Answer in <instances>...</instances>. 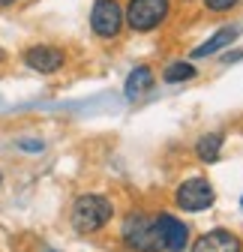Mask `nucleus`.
<instances>
[{"label": "nucleus", "instance_id": "1", "mask_svg": "<svg viewBox=\"0 0 243 252\" xmlns=\"http://www.w3.org/2000/svg\"><path fill=\"white\" fill-rule=\"evenodd\" d=\"M114 216V207L102 195H78L72 204V228L78 234H96L99 228L108 225Z\"/></svg>", "mask_w": 243, "mask_h": 252}, {"label": "nucleus", "instance_id": "2", "mask_svg": "<svg viewBox=\"0 0 243 252\" xmlns=\"http://www.w3.org/2000/svg\"><path fill=\"white\" fill-rule=\"evenodd\" d=\"M120 234H123L126 246L135 249V252H162V237H159V228H156V219L147 216L141 210H132L126 219H123V228H120Z\"/></svg>", "mask_w": 243, "mask_h": 252}, {"label": "nucleus", "instance_id": "3", "mask_svg": "<svg viewBox=\"0 0 243 252\" xmlns=\"http://www.w3.org/2000/svg\"><path fill=\"white\" fill-rule=\"evenodd\" d=\"M168 9H171V0H129L123 21L138 33H147V30H156L165 21Z\"/></svg>", "mask_w": 243, "mask_h": 252}, {"label": "nucleus", "instance_id": "4", "mask_svg": "<svg viewBox=\"0 0 243 252\" xmlns=\"http://www.w3.org/2000/svg\"><path fill=\"white\" fill-rule=\"evenodd\" d=\"M174 201H177L180 210L195 213V210H207L210 204H213V201H216V192H213V186H210V180H204V177H189V180H183V183L177 186Z\"/></svg>", "mask_w": 243, "mask_h": 252}, {"label": "nucleus", "instance_id": "5", "mask_svg": "<svg viewBox=\"0 0 243 252\" xmlns=\"http://www.w3.org/2000/svg\"><path fill=\"white\" fill-rule=\"evenodd\" d=\"M123 9H120L117 0H96L93 12H90V27L93 33L102 39H114L120 30H123Z\"/></svg>", "mask_w": 243, "mask_h": 252}, {"label": "nucleus", "instance_id": "6", "mask_svg": "<svg viewBox=\"0 0 243 252\" xmlns=\"http://www.w3.org/2000/svg\"><path fill=\"white\" fill-rule=\"evenodd\" d=\"M153 219H156L162 246H165L168 252H183L186 243H189V228H186V222H180V219L171 216V213H156Z\"/></svg>", "mask_w": 243, "mask_h": 252}, {"label": "nucleus", "instance_id": "7", "mask_svg": "<svg viewBox=\"0 0 243 252\" xmlns=\"http://www.w3.org/2000/svg\"><path fill=\"white\" fill-rule=\"evenodd\" d=\"M24 63L33 72H42V75H51L63 66V51L54 48V45H30L24 51Z\"/></svg>", "mask_w": 243, "mask_h": 252}, {"label": "nucleus", "instance_id": "8", "mask_svg": "<svg viewBox=\"0 0 243 252\" xmlns=\"http://www.w3.org/2000/svg\"><path fill=\"white\" fill-rule=\"evenodd\" d=\"M192 252H243V243L237 234L216 228V231H207L192 243Z\"/></svg>", "mask_w": 243, "mask_h": 252}, {"label": "nucleus", "instance_id": "9", "mask_svg": "<svg viewBox=\"0 0 243 252\" xmlns=\"http://www.w3.org/2000/svg\"><path fill=\"white\" fill-rule=\"evenodd\" d=\"M237 36H240V27H222V30H216V33L210 36L207 42H201L198 48H192V57H210V54H219V51L228 48Z\"/></svg>", "mask_w": 243, "mask_h": 252}, {"label": "nucleus", "instance_id": "10", "mask_svg": "<svg viewBox=\"0 0 243 252\" xmlns=\"http://www.w3.org/2000/svg\"><path fill=\"white\" fill-rule=\"evenodd\" d=\"M153 81H156V75H153V69L150 66H135L132 72H129V78H126V84H123V93H126V99H138V96H144V93L153 87Z\"/></svg>", "mask_w": 243, "mask_h": 252}, {"label": "nucleus", "instance_id": "11", "mask_svg": "<svg viewBox=\"0 0 243 252\" xmlns=\"http://www.w3.org/2000/svg\"><path fill=\"white\" fill-rule=\"evenodd\" d=\"M219 150H222V135H219V132H207V135H201L198 144H195V153H198L201 162H216Z\"/></svg>", "mask_w": 243, "mask_h": 252}, {"label": "nucleus", "instance_id": "12", "mask_svg": "<svg viewBox=\"0 0 243 252\" xmlns=\"http://www.w3.org/2000/svg\"><path fill=\"white\" fill-rule=\"evenodd\" d=\"M162 78H165L168 84H177V81H189V78H195V66H192V63H183V60H177V63H171V66L162 72Z\"/></svg>", "mask_w": 243, "mask_h": 252}, {"label": "nucleus", "instance_id": "13", "mask_svg": "<svg viewBox=\"0 0 243 252\" xmlns=\"http://www.w3.org/2000/svg\"><path fill=\"white\" fill-rule=\"evenodd\" d=\"M204 3H207L210 12H228V9L237 6V0H204Z\"/></svg>", "mask_w": 243, "mask_h": 252}, {"label": "nucleus", "instance_id": "14", "mask_svg": "<svg viewBox=\"0 0 243 252\" xmlns=\"http://www.w3.org/2000/svg\"><path fill=\"white\" fill-rule=\"evenodd\" d=\"M24 150H42V141H21Z\"/></svg>", "mask_w": 243, "mask_h": 252}, {"label": "nucleus", "instance_id": "15", "mask_svg": "<svg viewBox=\"0 0 243 252\" xmlns=\"http://www.w3.org/2000/svg\"><path fill=\"white\" fill-rule=\"evenodd\" d=\"M15 3V0H0V6H12Z\"/></svg>", "mask_w": 243, "mask_h": 252}, {"label": "nucleus", "instance_id": "16", "mask_svg": "<svg viewBox=\"0 0 243 252\" xmlns=\"http://www.w3.org/2000/svg\"><path fill=\"white\" fill-rule=\"evenodd\" d=\"M3 60H6V51H3V48H0V63H3Z\"/></svg>", "mask_w": 243, "mask_h": 252}, {"label": "nucleus", "instance_id": "17", "mask_svg": "<svg viewBox=\"0 0 243 252\" xmlns=\"http://www.w3.org/2000/svg\"><path fill=\"white\" fill-rule=\"evenodd\" d=\"M240 204H243V201H240Z\"/></svg>", "mask_w": 243, "mask_h": 252}]
</instances>
